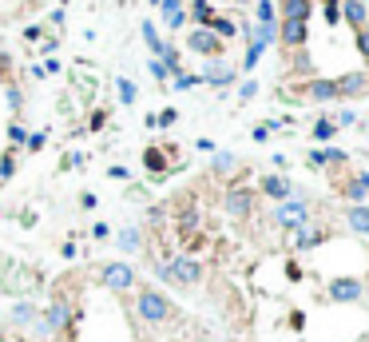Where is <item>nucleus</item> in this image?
<instances>
[{
	"label": "nucleus",
	"mask_w": 369,
	"mask_h": 342,
	"mask_svg": "<svg viewBox=\"0 0 369 342\" xmlns=\"http://www.w3.org/2000/svg\"><path fill=\"white\" fill-rule=\"evenodd\" d=\"M135 307H140V319L147 322V326H159V322L171 319V302H167V294H163L159 287H140Z\"/></svg>",
	"instance_id": "f257e3e1"
},
{
	"label": "nucleus",
	"mask_w": 369,
	"mask_h": 342,
	"mask_svg": "<svg viewBox=\"0 0 369 342\" xmlns=\"http://www.w3.org/2000/svg\"><path fill=\"white\" fill-rule=\"evenodd\" d=\"M274 223L278 227H286V231H298V227H306L310 223V203H306V195H290V199H282L278 203V211H274Z\"/></svg>",
	"instance_id": "f03ea898"
},
{
	"label": "nucleus",
	"mask_w": 369,
	"mask_h": 342,
	"mask_svg": "<svg viewBox=\"0 0 369 342\" xmlns=\"http://www.w3.org/2000/svg\"><path fill=\"white\" fill-rule=\"evenodd\" d=\"M100 282L111 294H127V291H135V267L131 263H103Z\"/></svg>",
	"instance_id": "7ed1b4c3"
},
{
	"label": "nucleus",
	"mask_w": 369,
	"mask_h": 342,
	"mask_svg": "<svg viewBox=\"0 0 369 342\" xmlns=\"http://www.w3.org/2000/svg\"><path fill=\"white\" fill-rule=\"evenodd\" d=\"M167 271H171V282H179V287H199L203 282V263L195 255H175L167 263Z\"/></svg>",
	"instance_id": "20e7f679"
},
{
	"label": "nucleus",
	"mask_w": 369,
	"mask_h": 342,
	"mask_svg": "<svg viewBox=\"0 0 369 342\" xmlns=\"http://www.w3.org/2000/svg\"><path fill=\"white\" fill-rule=\"evenodd\" d=\"M40 319H44V322H36V331H40L44 338H48V334H56V331H64V326L72 322V302H68V299H56L48 311L40 314Z\"/></svg>",
	"instance_id": "39448f33"
},
{
	"label": "nucleus",
	"mask_w": 369,
	"mask_h": 342,
	"mask_svg": "<svg viewBox=\"0 0 369 342\" xmlns=\"http://www.w3.org/2000/svg\"><path fill=\"white\" fill-rule=\"evenodd\" d=\"M361 294H365L361 279H329L326 282V299L329 302H358Z\"/></svg>",
	"instance_id": "423d86ee"
},
{
	"label": "nucleus",
	"mask_w": 369,
	"mask_h": 342,
	"mask_svg": "<svg viewBox=\"0 0 369 342\" xmlns=\"http://www.w3.org/2000/svg\"><path fill=\"white\" fill-rule=\"evenodd\" d=\"M187 48H191V52H199V56H210V60H219L222 40H219V36H215L210 28H195V32H187Z\"/></svg>",
	"instance_id": "0eeeda50"
},
{
	"label": "nucleus",
	"mask_w": 369,
	"mask_h": 342,
	"mask_svg": "<svg viewBox=\"0 0 369 342\" xmlns=\"http://www.w3.org/2000/svg\"><path fill=\"white\" fill-rule=\"evenodd\" d=\"M227 215L230 219H250V215H254V192H250V187H230L227 192Z\"/></svg>",
	"instance_id": "6e6552de"
},
{
	"label": "nucleus",
	"mask_w": 369,
	"mask_h": 342,
	"mask_svg": "<svg viewBox=\"0 0 369 342\" xmlns=\"http://www.w3.org/2000/svg\"><path fill=\"white\" fill-rule=\"evenodd\" d=\"M306 21H278V40L286 44V48H302L306 44Z\"/></svg>",
	"instance_id": "1a4fd4ad"
},
{
	"label": "nucleus",
	"mask_w": 369,
	"mask_h": 342,
	"mask_svg": "<svg viewBox=\"0 0 369 342\" xmlns=\"http://www.w3.org/2000/svg\"><path fill=\"white\" fill-rule=\"evenodd\" d=\"M262 195H266V199H274V203H282V199H290V195H294V183H290L286 175H262Z\"/></svg>",
	"instance_id": "9d476101"
},
{
	"label": "nucleus",
	"mask_w": 369,
	"mask_h": 342,
	"mask_svg": "<svg viewBox=\"0 0 369 342\" xmlns=\"http://www.w3.org/2000/svg\"><path fill=\"white\" fill-rule=\"evenodd\" d=\"M203 84H210V88H230L234 84V68L230 64H222V60H210V68L199 76Z\"/></svg>",
	"instance_id": "9b49d317"
},
{
	"label": "nucleus",
	"mask_w": 369,
	"mask_h": 342,
	"mask_svg": "<svg viewBox=\"0 0 369 342\" xmlns=\"http://www.w3.org/2000/svg\"><path fill=\"white\" fill-rule=\"evenodd\" d=\"M334 84H338V96H346V100L365 96V92H369V76H365V72H349V76H341V80H334Z\"/></svg>",
	"instance_id": "f8f14e48"
},
{
	"label": "nucleus",
	"mask_w": 369,
	"mask_h": 342,
	"mask_svg": "<svg viewBox=\"0 0 369 342\" xmlns=\"http://www.w3.org/2000/svg\"><path fill=\"white\" fill-rule=\"evenodd\" d=\"M306 160H310V167H341L349 155H346L341 148H314Z\"/></svg>",
	"instance_id": "ddd939ff"
},
{
	"label": "nucleus",
	"mask_w": 369,
	"mask_h": 342,
	"mask_svg": "<svg viewBox=\"0 0 369 342\" xmlns=\"http://www.w3.org/2000/svg\"><path fill=\"white\" fill-rule=\"evenodd\" d=\"M159 12H163V21H167L171 32L187 24V4L183 0H159Z\"/></svg>",
	"instance_id": "4468645a"
},
{
	"label": "nucleus",
	"mask_w": 369,
	"mask_h": 342,
	"mask_svg": "<svg viewBox=\"0 0 369 342\" xmlns=\"http://www.w3.org/2000/svg\"><path fill=\"white\" fill-rule=\"evenodd\" d=\"M318 243H326V231L314 227V223H306V227L294 231V251H310V247H318Z\"/></svg>",
	"instance_id": "2eb2a0df"
},
{
	"label": "nucleus",
	"mask_w": 369,
	"mask_h": 342,
	"mask_svg": "<svg viewBox=\"0 0 369 342\" xmlns=\"http://www.w3.org/2000/svg\"><path fill=\"white\" fill-rule=\"evenodd\" d=\"M306 96L314 104H329V100H338V84H334V80H310L306 84Z\"/></svg>",
	"instance_id": "dca6fc26"
},
{
	"label": "nucleus",
	"mask_w": 369,
	"mask_h": 342,
	"mask_svg": "<svg viewBox=\"0 0 369 342\" xmlns=\"http://www.w3.org/2000/svg\"><path fill=\"white\" fill-rule=\"evenodd\" d=\"M341 16H346V21L353 24V32H358V28H365V21H369L365 0H341Z\"/></svg>",
	"instance_id": "f3484780"
},
{
	"label": "nucleus",
	"mask_w": 369,
	"mask_h": 342,
	"mask_svg": "<svg viewBox=\"0 0 369 342\" xmlns=\"http://www.w3.org/2000/svg\"><path fill=\"white\" fill-rule=\"evenodd\" d=\"M314 0H282V21H310Z\"/></svg>",
	"instance_id": "a211bd4d"
},
{
	"label": "nucleus",
	"mask_w": 369,
	"mask_h": 342,
	"mask_svg": "<svg viewBox=\"0 0 369 342\" xmlns=\"http://www.w3.org/2000/svg\"><path fill=\"white\" fill-rule=\"evenodd\" d=\"M346 223H349V231L369 235V207H365V203H353V207L346 211Z\"/></svg>",
	"instance_id": "6ab92c4d"
},
{
	"label": "nucleus",
	"mask_w": 369,
	"mask_h": 342,
	"mask_svg": "<svg viewBox=\"0 0 369 342\" xmlns=\"http://www.w3.org/2000/svg\"><path fill=\"white\" fill-rule=\"evenodd\" d=\"M215 9H210V0H191L187 4V21H195V28H207Z\"/></svg>",
	"instance_id": "aec40b11"
},
{
	"label": "nucleus",
	"mask_w": 369,
	"mask_h": 342,
	"mask_svg": "<svg viewBox=\"0 0 369 342\" xmlns=\"http://www.w3.org/2000/svg\"><path fill=\"white\" fill-rule=\"evenodd\" d=\"M32 319H40V311H36V302H16L8 311V322L12 326H28Z\"/></svg>",
	"instance_id": "412c9836"
},
{
	"label": "nucleus",
	"mask_w": 369,
	"mask_h": 342,
	"mask_svg": "<svg viewBox=\"0 0 369 342\" xmlns=\"http://www.w3.org/2000/svg\"><path fill=\"white\" fill-rule=\"evenodd\" d=\"M155 60L167 68V76H179V72H183V56H179V48H175V44H163V52L155 56Z\"/></svg>",
	"instance_id": "4be33fe9"
},
{
	"label": "nucleus",
	"mask_w": 369,
	"mask_h": 342,
	"mask_svg": "<svg viewBox=\"0 0 369 342\" xmlns=\"http://www.w3.org/2000/svg\"><path fill=\"white\" fill-rule=\"evenodd\" d=\"M140 247H143V231L135 227V223H131V227H123V231H120V251L123 255H135Z\"/></svg>",
	"instance_id": "5701e85b"
},
{
	"label": "nucleus",
	"mask_w": 369,
	"mask_h": 342,
	"mask_svg": "<svg viewBox=\"0 0 369 342\" xmlns=\"http://www.w3.org/2000/svg\"><path fill=\"white\" fill-rule=\"evenodd\" d=\"M207 28L215 32L219 40H234V36H239V24H234V21H227V16H210V24H207Z\"/></svg>",
	"instance_id": "b1692460"
},
{
	"label": "nucleus",
	"mask_w": 369,
	"mask_h": 342,
	"mask_svg": "<svg viewBox=\"0 0 369 342\" xmlns=\"http://www.w3.org/2000/svg\"><path fill=\"white\" fill-rule=\"evenodd\" d=\"M346 195L353 203H361L369 195V171H358V175H353V180H349V187H346Z\"/></svg>",
	"instance_id": "393cba45"
},
{
	"label": "nucleus",
	"mask_w": 369,
	"mask_h": 342,
	"mask_svg": "<svg viewBox=\"0 0 369 342\" xmlns=\"http://www.w3.org/2000/svg\"><path fill=\"white\" fill-rule=\"evenodd\" d=\"M143 44H147V48H151V56H159V52H163V44H167V40H163V36H159V28H155V24H151V21H143Z\"/></svg>",
	"instance_id": "a878e982"
},
{
	"label": "nucleus",
	"mask_w": 369,
	"mask_h": 342,
	"mask_svg": "<svg viewBox=\"0 0 369 342\" xmlns=\"http://www.w3.org/2000/svg\"><path fill=\"white\" fill-rule=\"evenodd\" d=\"M334 136H338V123L329 120V116H322V120L314 123V140H318V143H329Z\"/></svg>",
	"instance_id": "bb28decb"
},
{
	"label": "nucleus",
	"mask_w": 369,
	"mask_h": 342,
	"mask_svg": "<svg viewBox=\"0 0 369 342\" xmlns=\"http://www.w3.org/2000/svg\"><path fill=\"white\" fill-rule=\"evenodd\" d=\"M254 16H259V24H278V9H274L270 0H259V9H254Z\"/></svg>",
	"instance_id": "cd10ccee"
},
{
	"label": "nucleus",
	"mask_w": 369,
	"mask_h": 342,
	"mask_svg": "<svg viewBox=\"0 0 369 342\" xmlns=\"http://www.w3.org/2000/svg\"><path fill=\"white\" fill-rule=\"evenodd\" d=\"M115 92H120V104H135V96H140V92H135V84H131L127 76H120V80H115Z\"/></svg>",
	"instance_id": "c85d7f7f"
},
{
	"label": "nucleus",
	"mask_w": 369,
	"mask_h": 342,
	"mask_svg": "<svg viewBox=\"0 0 369 342\" xmlns=\"http://www.w3.org/2000/svg\"><path fill=\"white\" fill-rule=\"evenodd\" d=\"M234 167H239V160H234L230 151H215V171H219V175H227V171H234Z\"/></svg>",
	"instance_id": "c756f323"
},
{
	"label": "nucleus",
	"mask_w": 369,
	"mask_h": 342,
	"mask_svg": "<svg viewBox=\"0 0 369 342\" xmlns=\"http://www.w3.org/2000/svg\"><path fill=\"white\" fill-rule=\"evenodd\" d=\"M143 163H147V171H155V175H159V171H167V163H163V151H159V148H147Z\"/></svg>",
	"instance_id": "7c9ffc66"
},
{
	"label": "nucleus",
	"mask_w": 369,
	"mask_h": 342,
	"mask_svg": "<svg viewBox=\"0 0 369 342\" xmlns=\"http://www.w3.org/2000/svg\"><path fill=\"white\" fill-rule=\"evenodd\" d=\"M179 227H183V231H195V227H199V211H195V203H187V207H183Z\"/></svg>",
	"instance_id": "2f4dec72"
},
{
	"label": "nucleus",
	"mask_w": 369,
	"mask_h": 342,
	"mask_svg": "<svg viewBox=\"0 0 369 342\" xmlns=\"http://www.w3.org/2000/svg\"><path fill=\"white\" fill-rule=\"evenodd\" d=\"M171 84H175L179 92H187V88H195V84H203V80L199 76H191V72H179V76H171Z\"/></svg>",
	"instance_id": "473e14b6"
},
{
	"label": "nucleus",
	"mask_w": 369,
	"mask_h": 342,
	"mask_svg": "<svg viewBox=\"0 0 369 342\" xmlns=\"http://www.w3.org/2000/svg\"><path fill=\"white\" fill-rule=\"evenodd\" d=\"M12 175H16V155L4 151V160H0V180H12Z\"/></svg>",
	"instance_id": "72a5a7b5"
},
{
	"label": "nucleus",
	"mask_w": 369,
	"mask_h": 342,
	"mask_svg": "<svg viewBox=\"0 0 369 342\" xmlns=\"http://www.w3.org/2000/svg\"><path fill=\"white\" fill-rule=\"evenodd\" d=\"M262 52H266V48H259V44H246V60H242V68H254V64H259L262 60Z\"/></svg>",
	"instance_id": "f704fd0d"
},
{
	"label": "nucleus",
	"mask_w": 369,
	"mask_h": 342,
	"mask_svg": "<svg viewBox=\"0 0 369 342\" xmlns=\"http://www.w3.org/2000/svg\"><path fill=\"white\" fill-rule=\"evenodd\" d=\"M175 120H179V111H175V108H163L159 116H155V128H171Z\"/></svg>",
	"instance_id": "c9c22d12"
},
{
	"label": "nucleus",
	"mask_w": 369,
	"mask_h": 342,
	"mask_svg": "<svg viewBox=\"0 0 369 342\" xmlns=\"http://www.w3.org/2000/svg\"><path fill=\"white\" fill-rule=\"evenodd\" d=\"M44 143H48V131H32L28 140H24V148H28V151H40Z\"/></svg>",
	"instance_id": "e433bc0d"
},
{
	"label": "nucleus",
	"mask_w": 369,
	"mask_h": 342,
	"mask_svg": "<svg viewBox=\"0 0 369 342\" xmlns=\"http://www.w3.org/2000/svg\"><path fill=\"white\" fill-rule=\"evenodd\" d=\"M353 44H358V52L369 60V28H358V32H353Z\"/></svg>",
	"instance_id": "4c0bfd02"
},
{
	"label": "nucleus",
	"mask_w": 369,
	"mask_h": 342,
	"mask_svg": "<svg viewBox=\"0 0 369 342\" xmlns=\"http://www.w3.org/2000/svg\"><path fill=\"white\" fill-rule=\"evenodd\" d=\"M334 123H338V128H353V123H358V111H353V108L338 111V120H334Z\"/></svg>",
	"instance_id": "58836bf2"
},
{
	"label": "nucleus",
	"mask_w": 369,
	"mask_h": 342,
	"mask_svg": "<svg viewBox=\"0 0 369 342\" xmlns=\"http://www.w3.org/2000/svg\"><path fill=\"white\" fill-rule=\"evenodd\" d=\"M274 128H278V123H259V128L250 131V136H254V143H266V140H270V131H274Z\"/></svg>",
	"instance_id": "ea45409f"
},
{
	"label": "nucleus",
	"mask_w": 369,
	"mask_h": 342,
	"mask_svg": "<svg viewBox=\"0 0 369 342\" xmlns=\"http://www.w3.org/2000/svg\"><path fill=\"white\" fill-rule=\"evenodd\" d=\"M24 140H28L24 123H8V143H24Z\"/></svg>",
	"instance_id": "a19ab883"
},
{
	"label": "nucleus",
	"mask_w": 369,
	"mask_h": 342,
	"mask_svg": "<svg viewBox=\"0 0 369 342\" xmlns=\"http://www.w3.org/2000/svg\"><path fill=\"white\" fill-rule=\"evenodd\" d=\"M8 108H12V111H21V108H24V92L16 88V84L8 88Z\"/></svg>",
	"instance_id": "79ce46f5"
},
{
	"label": "nucleus",
	"mask_w": 369,
	"mask_h": 342,
	"mask_svg": "<svg viewBox=\"0 0 369 342\" xmlns=\"http://www.w3.org/2000/svg\"><path fill=\"white\" fill-rule=\"evenodd\" d=\"M147 72H151V76H155V80H159V84H167V68H163V64H159V60H155V56H151V64H147Z\"/></svg>",
	"instance_id": "37998d69"
},
{
	"label": "nucleus",
	"mask_w": 369,
	"mask_h": 342,
	"mask_svg": "<svg viewBox=\"0 0 369 342\" xmlns=\"http://www.w3.org/2000/svg\"><path fill=\"white\" fill-rule=\"evenodd\" d=\"M254 96H259V84H254V80H246V84L239 88V100H254Z\"/></svg>",
	"instance_id": "c03bdc74"
},
{
	"label": "nucleus",
	"mask_w": 369,
	"mask_h": 342,
	"mask_svg": "<svg viewBox=\"0 0 369 342\" xmlns=\"http://www.w3.org/2000/svg\"><path fill=\"white\" fill-rule=\"evenodd\" d=\"M103 123H108V111H91V123H88V131H103Z\"/></svg>",
	"instance_id": "a18cd8bd"
},
{
	"label": "nucleus",
	"mask_w": 369,
	"mask_h": 342,
	"mask_svg": "<svg viewBox=\"0 0 369 342\" xmlns=\"http://www.w3.org/2000/svg\"><path fill=\"white\" fill-rule=\"evenodd\" d=\"M60 255H64V259H76V255H80V247H76V239H68V243H64V247H60Z\"/></svg>",
	"instance_id": "49530a36"
},
{
	"label": "nucleus",
	"mask_w": 369,
	"mask_h": 342,
	"mask_svg": "<svg viewBox=\"0 0 369 342\" xmlns=\"http://www.w3.org/2000/svg\"><path fill=\"white\" fill-rule=\"evenodd\" d=\"M91 235H96V239H108L111 227H108V223H96V227H91Z\"/></svg>",
	"instance_id": "de8ad7c7"
},
{
	"label": "nucleus",
	"mask_w": 369,
	"mask_h": 342,
	"mask_svg": "<svg viewBox=\"0 0 369 342\" xmlns=\"http://www.w3.org/2000/svg\"><path fill=\"white\" fill-rule=\"evenodd\" d=\"M80 207H84V211H91V207H96V195L84 192V195H80Z\"/></svg>",
	"instance_id": "09e8293b"
},
{
	"label": "nucleus",
	"mask_w": 369,
	"mask_h": 342,
	"mask_svg": "<svg viewBox=\"0 0 369 342\" xmlns=\"http://www.w3.org/2000/svg\"><path fill=\"white\" fill-rule=\"evenodd\" d=\"M151 4H159V0H151Z\"/></svg>",
	"instance_id": "8fccbe9b"
},
{
	"label": "nucleus",
	"mask_w": 369,
	"mask_h": 342,
	"mask_svg": "<svg viewBox=\"0 0 369 342\" xmlns=\"http://www.w3.org/2000/svg\"><path fill=\"white\" fill-rule=\"evenodd\" d=\"M365 76H369V68H365Z\"/></svg>",
	"instance_id": "3c124183"
}]
</instances>
